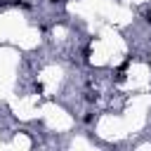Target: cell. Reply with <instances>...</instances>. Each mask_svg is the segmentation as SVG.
Masks as SVG:
<instances>
[{
	"mask_svg": "<svg viewBox=\"0 0 151 151\" xmlns=\"http://www.w3.org/2000/svg\"><path fill=\"white\" fill-rule=\"evenodd\" d=\"M85 99H87V101H94V99H97V94H94V92H87V94H85Z\"/></svg>",
	"mask_w": 151,
	"mask_h": 151,
	"instance_id": "obj_1",
	"label": "cell"
},
{
	"mask_svg": "<svg viewBox=\"0 0 151 151\" xmlns=\"http://www.w3.org/2000/svg\"><path fill=\"white\" fill-rule=\"evenodd\" d=\"M144 19H146V24H151V9H149V12L144 14Z\"/></svg>",
	"mask_w": 151,
	"mask_h": 151,
	"instance_id": "obj_2",
	"label": "cell"
},
{
	"mask_svg": "<svg viewBox=\"0 0 151 151\" xmlns=\"http://www.w3.org/2000/svg\"><path fill=\"white\" fill-rule=\"evenodd\" d=\"M5 5H7V0H0V7H5Z\"/></svg>",
	"mask_w": 151,
	"mask_h": 151,
	"instance_id": "obj_3",
	"label": "cell"
},
{
	"mask_svg": "<svg viewBox=\"0 0 151 151\" xmlns=\"http://www.w3.org/2000/svg\"><path fill=\"white\" fill-rule=\"evenodd\" d=\"M50 2H61V0H50Z\"/></svg>",
	"mask_w": 151,
	"mask_h": 151,
	"instance_id": "obj_4",
	"label": "cell"
}]
</instances>
